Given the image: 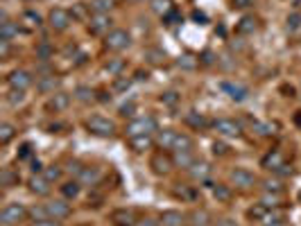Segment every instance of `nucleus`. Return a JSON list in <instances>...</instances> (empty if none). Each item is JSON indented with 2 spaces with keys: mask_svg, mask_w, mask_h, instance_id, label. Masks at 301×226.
Segmentation results:
<instances>
[{
  "mask_svg": "<svg viewBox=\"0 0 301 226\" xmlns=\"http://www.w3.org/2000/svg\"><path fill=\"white\" fill-rule=\"evenodd\" d=\"M46 206V213L50 220H66V217H71V204L66 199H54V201H48L43 204Z\"/></svg>",
  "mask_w": 301,
  "mask_h": 226,
  "instance_id": "obj_7",
  "label": "nucleus"
},
{
  "mask_svg": "<svg viewBox=\"0 0 301 226\" xmlns=\"http://www.w3.org/2000/svg\"><path fill=\"white\" fill-rule=\"evenodd\" d=\"M9 43H12V41H5V39L0 41V57H2V59L9 57V50H12V45H9Z\"/></svg>",
  "mask_w": 301,
  "mask_h": 226,
  "instance_id": "obj_49",
  "label": "nucleus"
},
{
  "mask_svg": "<svg viewBox=\"0 0 301 226\" xmlns=\"http://www.w3.org/2000/svg\"><path fill=\"white\" fill-rule=\"evenodd\" d=\"M111 7H113V0H93L91 2V9L95 14H106Z\"/></svg>",
  "mask_w": 301,
  "mask_h": 226,
  "instance_id": "obj_38",
  "label": "nucleus"
},
{
  "mask_svg": "<svg viewBox=\"0 0 301 226\" xmlns=\"http://www.w3.org/2000/svg\"><path fill=\"white\" fill-rule=\"evenodd\" d=\"M120 217H123V222H120V224H131L134 213H131V210H118V213L113 215V220H120Z\"/></svg>",
  "mask_w": 301,
  "mask_h": 226,
  "instance_id": "obj_46",
  "label": "nucleus"
},
{
  "mask_svg": "<svg viewBox=\"0 0 301 226\" xmlns=\"http://www.w3.org/2000/svg\"><path fill=\"white\" fill-rule=\"evenodd\" d=\"M136 226H161V222L152 220V217H145V220H138Z\"/></svg>",
  "mask_w": 301,
  "mask_h": 226,
  "instance_id": "obj_54",
  "label": "nucleus"
},
{
  "mask_svg": "<svg viewBox=\"0 0 301 226\" xmlns=\"http://www.w3.org/2000/svg\"><path fill=\"white\" fill-rule=\"evenodd\" d=\"M30 190H32L34 194L46 197V194L50 192V181H48L43 174H34L32 179H30Z\"/></svg>",
  "mask_w": 301,
  "mask_h": 226,
  "instance_id": "obj_16",
  "label": "nucleus"
},
{
  "mask_svg": "<svg viewBox=\"0 0 301 226\" xmlns=\"http://www.w3.org/2000/svg\"><path fill=\"white\" fill-rule=\"evenodd\" d=\"M183 120H186V124L195 127V129H199V127H204V124H206L204 116H202V113H197V111H188V113L183 116Z\"/></svg>",
  "mask_w": 301,
  "mask_h": 226,
  "instance_id": "obj_30",
  "label": "nucleus"
},
{
  "mask_svg": "<svg viewBox=\"0 0 301 226\" xmlns=\"http://www.w3.org/2000/svg\"><path fill=\"white\" fill-rule=\"evenodd\" d=\"M89 30L93 34H109L111 32V18L106 14H95L91 20H89Z\"/></svg>",
  "mask_w": 301,
  "mask_h": 226,
  "instance_id": "obj_12",
  "label": "nucleus"
},
{
  "mask_svg": "<svg viewBox=\"0 0 301 226\" xmlns=\"http://www.w3.org/2000/svg\"><path fill=\"white\" fill-rule=\"evenodd\" d=\"M16 183H18V174H16L12 168H5L0 172V186L2 188H14Z\"/></svg>",
  "mask_w": 301,
  "mask_h": 226,
  "instance_id": "obj_26",
  "label": "nucleus"
},
{
  "mask_svg": "<svg viewBox=\"0 0 301 226\" xmlns=\"http://www.w3.org/2000/svg\"><path fill=\"white\" fill-rule=\"evenodd\" d=\"M120 113H123V116H131V113H134V102L124 104L123 109H120Z\"/></svg>",
  "mask_w": 301,
  "mask_h": 226,
  "instance_id": "obj_57",
  "label": "nucleus"
},
{
  "mask_svg": "<svg viewBox=\"0 0 301 226\" xmlns=\"http://www.w3.org/2000/svg\"><path fill=\"white\" fill-rule=\"evenodd\" d=\"M283 163H285V158H283V154L281 152H269L267 156H265V158H263V168H267V170H272V172H274L276 168H281Z\"/></svg>",
  "mask_w": 301,
  "mask_h": 226,
  "instance_id": "obj_22",
  "label": "nucleus"
},
{
  "mask_svg": "<svg viewBox=\"0 0 301 226\" xmlns=\"http://www.w3.org/2000/svg\"><path fill=\"white\" fill-rule=\"evenodd\" d=\"M222 90L231 97V100H233V102H245V100L249 97V90L245 88L242 84H233V82H224Z\"/></svg>",
  "mask_w": 301,
  "mask_h": 226,
  "instance_id": "obj_13",
  "label": "nucleus"
},
{
  "mask_svg": "<svg viewBox=\"0 0 301 226\" xmlns=\"http://www.w3.org/2000/svg\"><path fill=\"white\" fill-rule=\"evenodd\" d=\"M179 66H181V68H195V66H197V59L190 57V54H183V57L179 59Z\"/></svg>",
  "mask_w": 301,
  "mask_h": 226,
  "instance_id": "obj_45",
  "label": "nucleus"
},
{
  "mask_svg": "<svg viewBox=\"0 0 301 226\" xmlns=\"http://www.w3.org/2000/svg\"><path fill=\"white\" fill-rule=\"evenodd\" d=\"M261 204L267 208V210H272V208H279V206H281V194H276V192H265V194L261 197Z\"/></svg>",
  "mask_w": 301,
  "mask_h": 226,
  "instance_id": "obj_29",
  "label": "nucleus"
},
{
  "mask_svg": "<svg viewBox=\"0 0 301 226\" xmlns=\"http://www.w3.org/2000/svg\"><path fill=\"white\" fill-rule=\"evenodd\" d=\"M131 45V36L127 30H111L105 36V48L111 52H123Z\"/></svg>",
  "mask_w": 301,
  "mask_h": 226,
  "instance_id": "obj_3",
  "label": "nucleus"
},
{
  "mask_svg": "<svg viewBox=\"0 0 301 226\" xmlns=\"http://www.w3.org/2000/svg\"><path fill=\"white\" fill-rule=\"evenodd\" d=\"M14 136H16V127H14V124H9V122L0 124V145H7Z\"/></svg>",
  "mask_w": 301,
  "mask_h": 226,
  "instance_id": "obj_31",
  "label": "nucleus"
},
{
  "mask_svg": "<svg viewBox=\"0 0 301 226\" xmlns=\"http://www.w3.org/2000/svg\"><path fill=\"white\" fill-rule=\"evenodd\" d=\"M48 23H50V27H53V30L64 32V30H68V27H71L72 14L68 12V9H64V7H54L53 12H50V16H48Z\"/></svg>",
  "mask_w": 301,
  "mask_h": 226,
  "instance_id": "obj_5",
  "label": "nucleus"
},
{
  "mask_svg": "<svg viewBox=\"0 0 301 226\" xmlns=\"http://www.w3.org/2000/svg\"><path fill=\"white\" fill-rule=\"evenodd\" d=\"M175 197L183 201H193L197 197V190L193 186H183V183H177L175 186Z\"/></svg>",
  "mask_w": 301,
  "mask_h": 226,
  "instance_id": "obj_24",
  "label": "nucleus"
},
{
  "mask_svg": "<svg viewBox=\"0 0 301 226\" xmlns=\"http://www.w3.org/2000/svg\"><path fill=\"white\" fill-rule=\"evenodd\" d=\"M57 84H59V82H57V77H43L39 82V90H43V93H50V90H53V93H54Z\"/></svg>",
  "mask_w": 301,
  "mask_h": 226,
  "instance_id": "obj_41",
  "label": "nucleus"
},
{
  "mask_svg": "<svg viewBox=\"0 0 301 226\" xmlns=\"http://www.w3.org/2000/svg\"><path fill=\"white\" fill-rule=\"evenodd\" d=\"M177 149H193V138L188 134H177V140H175L172 152H177Z\"/></svg>",
  "mask_w": 301,
  "mask_h": 226,
  "instance_id": "obj_36",
  "label": "nucleus"
},
{
  "mask_svg": "<svg viewBox=\"0 0 301 226\" xmlns=\"http://www.w3.org/2000/svg\"><path fill=\"white\" fill-rule=\"evenodd\" d=\"M274 174H279V176H292V168H290L288 163H283L281 168L274 170Z\"/></svg>",
  "mask_w": 301,
  "mask_h": 226,
  "instance_id": "obj_50",
  "label": "nucleus"
},
{
  "mask_svg": "<svg viewBox=\"0 0 301 226\" xmlns=\"http://www.w3.org/2000/svg\"><path fill=\"white\" fill-rule=\"evenodd\" d=\"M61 174H64V172H61V168H59V165H50V168H46V170H43V176H46V179L50 181V183H54V181H59V179H61Z\"/></svg>",
  "mask_w": 301,
  "mask_h": 226,
  "instance_id": "obj_39",
  "label": "nucleus"
},
{
  "mask_svg": "<svg viewBox=\"0 0 301 226\" xmlns=\"http://www.w3.org/2000/svg\"><path fill=\"white\" fill-rule=\"evenodd\" d=\"M50 57H53V45L48 43V41H41L39 48H36V59H41V61H48Z\"/></svg>",
  "mask_w": 301,
  "mask_h": 226,
  "instance_id": "obj_37",
  "label": "nucleus"
},
{
  "mask_svg": "<svg viewBox=\"0 0 301 226\" xmlns=\"http://www.w3.org/2000/svg\"><path fill=\"white\" fill-rule=\"evenodd\" d=\"M79 181H66L64 186H61V194H64V199H75L79 194Z\"/></svg>",
  "mask_w": 301,
  "mask_h": 226,
  "instance_id": "obj_27",
  "label": "nucleus"
},
{
  "mask_svg": "<svg viewBox=\"0 0 301 226\" xmlns=\"http://www.w3.org/2000/svg\"><path fill=\"white\" fill-rule=\"evenodd\" d=\"M41 170H43V168H41V163L39 161H32V172H34V174H39Z\"/></svg>",
  "mask_w": 301,
  "mask_h": 226,
  "instance_id": "obj_60",
  "label": "nucleus"
},
{
  "mask_svg": "<svg viewBox=\"0 0 301 226\" xmlns=\"http://www.w3.org/2000/svg\"><path fill=\"white\" fill-rule=\"evenodd\" d=\"M75 100H79L82 104H89V102H93L95 97H93V90L89 88V86H77V88H75Z\"/></svg>",
  "mask_w": 301,
  "mask_h": 226,
  "instance_id": "obj_33",
  "label": "nucleus"
},
{
  "mask_svg": "<svg viewBox=\"0 0 301 226\" xmlns=\"http://www.w3.org/2000/svg\"><path fill=\"white\" fill-rule=\"evenodd\" d=\"M68 104H71V95L68 93H53V97L48 100V109L64 111Z\"/></svg>",
  "mask_w": 301,
  "mask_h": 226,
  "instance_id": "obj_21",
  "label": "nucleus"
},
{
  "mask_svg": "<svg viewBox=\"0 0 301 226\" xmlns=\"http://www.w3.org/2000/svg\"><path fill=\"white\" fill-rule=\"evenodd\" d=\"M227 152H229V147H227L224 142H215V145H213V154L215 156H224Z\"/></svg>",
  "mask_w": 301,
  "mask_h": 226,
  "instance_id": "obj_51",
  "label": "nucleus"
},
{
  "mask_svg": "<svg viewBox=\"0 0 301 226\" xmlns=\"http://www.w3.org/2000/svg\"><path fill=\"white\" fill-rule=\"evenodd\" d=\"M265 226H290V224H288V222H283L281 217H279V220H272L269 224H265Z\"/></svg>",
  "mask_w": 301,
  "mask_h": 226,
  "instance_id": "obj_58",
  "label": "nucleus"
},
{
  "mask_svg": "<svg viewBox=\"0 0 301 226\" xmlns=\"http://www.w3.org/2000/svg\"><path fill=\"white\" fill-rule=\"evenodd\" d=\"M251 5H254V0H233V7H238V9H247Z\"/></svg>",
  "mask_w": 301,
  "mask_h": 226,
  "instance_id": "obj_56",
  "label": "nucleus"
},
{
  "mask_svg": "<svg viewBox=\"0 0 301 226\" xmlns=\"http://www.w3.org/2000/svg\"><path fill=\"white\" fill-rule=\"evenodd\" d=\"M161 102H165V104H170V106H175V104L179 102V95L177 93H163V97H161Z\"/></svg>",
  "mask_w": 301,
  "mask_h": 226,
  "instance_id": "obj_47",
  "label": "nucleus"
},
{
  "mask_svg": "<svg viewBox=\"0 0 301 226\" xmlns=\"http://www.w3.org/2000/svg\"><path fill=\"white\" fill-rule=\"evenodd\" d=\"M14 36H18V25L12 23V20H2V23H0V39L12 41Z\"/></svg>",
  "mask_w": 301,
  "mask_h": 226,
  "instance_id": "obj_23",
  "label": "nucleus"
},
{
  "mask_svg": "<svg viewBox=\"0 0 301 226\" xmlns=\"http://www.w3.org/2000/svg\"><path fill=\"white\" fill-rule=\"evenodd\" d=\"M7 84L12 86V88L25 90V88H30V86H32V75H30L27 70H14V72H9Z\"/></svg>",
  "mask_w": 301,
  "mask_h": 226,
  "instance_id": "obj_11",
  "label": "nucleus"
},
{
  "mask_svg": "<svg viewBox=\"0 0 301 226\" xmlns=\"http://www.w3.org/2000/svg\"><path fill=\"white\" fill-rule=\"evenodd\" d=\"M263 190H265V192H276V194H281L283 181H281V179H265V181H263Z\"/></svg>",
  "mask_w": 301,
  "mask_h": 226,
  "instance_id": "obj_34",
  "label": "nucleus"
},
{
  "mask_svg": "<svg viewBox=\"0 0 301 226\" xmlns=\"http://www.w3.org/2000/svg\"><path fill=\"white\" fill-rule=\"evenodd\" d=\"M288 27L290 30H299L301 27V14L295 12V14H290L288 16Z\"/></svg>",
  "mask_w": 301,
  "mask_h": 226,
  "instance_id": "obj_44",
  "label": "nucleus"
},
{
  "mask_svg": "<svg viewBox=\"0 0 301 226\" xmlns=\"http://www.w3.org/2000/svg\"><path fill=\"white\" fill-rule=\"evenodd\" d=\"M30 154H32V145H30V142H25V145L20 147V152H18V158H27Z\"/></svg>",
  "mask_w": 301,
  "mask_h": 226,
  "instance_id": "obj_55",
  "label": "nucleus"
},
{
  "mask_svg": "<svg viewBox=\"0 0 301 226\" xmlns=\"http://www.w3.org/2000/svg\"><path fill=\"white\" fill-rule=\"evenodd\" d=\"M186 222L190 226H209L211 224V213L204 208H195L190 215H186Z\"/></svg>",
  "mask_w": 301,
  "mask_h": 226,
  "instance_id": "obj_15",
  "label": "nucleus"
},
{
  "mask_svg": "<svg viewBox=\"0 0 301 226\" xmlns=\"http://www.w3.org/2000/svg\"><path fill=\"white\" fill-rule=\"evenodd\" d=\"M211 172H213V168H211L206 161H195L193 165L188 168V174L193 181H199V183H206L211 176Z\"/></svg>",
  "mask_w": 301,
  "mask_h": 226,
  "instance_id": "obj_10",
  "label": "nucleus"
},
{
  "mask_svg": "<svg viewBox=\"0 0 301 226\" xmlns=\"http://www.w3.org/2000/svg\"><path fill=\"white\" fill-rule=\"evenodd\" d=\"M254 129H256V134H258V136H269V134H274V127H272V124L258 122V120L254 122Z\"/></svg>",
  "mask_w": 301,
  "mask_h": 226,
  "instance_id": "obj_43",
  "label": "nucleus"
},
{
  "mask_svg": "<svg viewBox=\"0 0 301 226\" xmlns=\"http://www.w3.org/2000/svg\"><path fill=\"white\" fill-rule=\"evenodd\" d=\"M123 68H124L123 59H113V61H106V64H105V70L109 72V75H118Z\"/></svg>",
  "mask_w": 301,
  "mask_h": 226,
  "instance_id": "obj_40",
  "label": "nucleus"
},
{
  "mask_svg": "<svg viewBox=\"0 0 301 226\" xmlns=\"http://www.w3.org/2000/svg\"><path fill=\"white\" fill-rule=\"evenodd\" d=\"M258 30V20L254 16H245V18L238 23V32L240 34H254Z\"/></svg>",
  "mask_w": 301,
  "mask_h": 226,
  "instance_id": "obj_25",
  "label": "nucleus"
},
{
  "mask_svg": "<svg viewBox=\"0 0 301 226\" xmlns=\"http://www.w3.org/2000/svg\"><path fill=\"white\" fill-rule=\"evenodd\" d=\"M27 215H30V210L25 208V204L12 201V204H7V206L2 208V213H0V224L2 226H16L25 220Z\"/></svg>",
  "mask_w": 301,
  "mask_h": 226,
  "instance_id": "obj_1",
  "label": "nucleus"
},
{
  "mask_svg": "<svg viewBox=\"0 0 301 226\" xmlns=\"http://www.w3.org/2000/svg\"><path fill=\"white\" fill-rule=\"evenodd\" d=\"M229 181H231V186H236L238 190H251V188L256 186V176L251 174L249 170H245V168L231 170Z\"/></svg>",
  "mask_w": 301,
  "mask_h": 226,
  "instance_id": "obj_6",
  "label": "nucleus"
},
{
  "mask_svg": "<svg viewBox=\"0 0 301 226\" xmlns=\"http://www.w3.org/2000/svg\"><path fill=\"white\" fill-rule=\"evenodd\" d=\"M32 226H61V222H59V220H50V217H48V220H39V222H34Z\"/></svg>",
  "mask_w": 301,
  "mask_h": 226,
  "instance_id": "obj_52",
  "label": "nucleus"
},
{
  "mask_svg": "<svg viewBox=\"0 0 301 226\" xmlns=\"http://www.w3.org/2000/svg\"><path fill=\"white\" fill-rule=\"evenodd\" d=\"M123 226H124V224H123ZM127 226H129V224H127Z\"/></svg>",
  "mask_w": 301,
  "mask_h": 226,
  "instance_id": "obj_63",
  "label": "nucleus"
},
{
  "mask_svg": "<svg viewBox=\"0 0 301 226\" xmlns=\"http://www.w3.org/2000/svg\"><path fill=\"white\" fill-rule=\"evenodd\" d=\"M86 127H89V131H91L93 136H100V138H109V136H113V131H116L113 120L102 118V116H93L91 120L86 122Z\"/></svg>",
  "mask_w": 301,
  "mask_h": 226,
  "instance_id": "obj_4",
  "label": "nucleus"
},
{
  "mask_svg": "<svg viewBox=\"0 0 301 226\" xmlns=\"http://www.w3.org/2000/svg\"><path fill=\"white\" fill-rule=\"evenodd\" d=\"M150 168L154 174H170L172 168H175V161H172L168 154H163V152H159V154L152 156V161H150Z\"/></svg>",
  "mask_w": 301,
  "mask_h": 226,
  "instance_id": "obj_9",
  "label": "nucleus"
},
{
  "mask_svg": "<svg viewBox=\"0 0 301 226\" xmlns=\"http://www.w3.org/2000/svg\"><path fill=\"white\" fill-rule=\"evenodd\" d=\"M152 145H154V138H152V134L147 136H131L129 138V147L134 149V152H145V149H150Z\"/></svg>",
  "mask_w": 301,
  "mask_h": 226,
  "instance_id": "obj_18",
  "label": "nucleus"
},
{
  "mask_svg": "<svg viewBox=\"0 0 301 226\" xmlns=\"http://www.w3.org/2000/svg\"><path fill=\"white\" fill-rule=\"evenodd\" d=\"M7 102L12 104V106H18V104L25 102V90H18V88H12L7 93Z\"/></svg>",
  "mask_w": 301,
  "mask_h": 226,
  "instance_id": "obj_35",
  "label": "nucleus"
},
{
  "mask_svg": "<svg viewBox=\"0 0 301 226\" xmlns=\"http://www.w3.org/2000/svg\"><path fill=\"white\" fill-rule=\"evenodd\" d=\"M157 120L154 116H141V118H134L129 124H127V134L131 136H147V134H154L157 131Z\"/></svg>",
  "mask_w": 301,
  "mask_h": 226,
  "instance_id": "obj_2",
  "label": "nucleus"
},
{
  "mask_svg": "<svg viewBox=\"0 0 301 226\" xmlns=\"http://www.w3.org/2000/svg\"><path fill=\"white\" fill-rule=\"evenodd\" d=\"M177 134L179 131H175V129L157 131V145L161 149H172L175 147V140H177Z\"/></svg>",
  "mask_w": 301,
  "mask_h": 226,
  "instance_id": "obj_17",
  "label": "nucleus"
},
{
  "mask_svg": "<svg viewBox=\"0 0 301 226\" xmlns=\"http://www.w3.org/2000/svg\"><path fill=\"white\" fill-rule=\"evenodd\" d=\"M25 20H30V25H41V18H39V14H32V12H27L25 14Z\"/></svg>",
  "mask_w": 301,
  "mask_h": 226,
  "instance_id": "obj_53",
  "label": "nucleus"
},
{
  "mask_svg": "<svg viewBox=\"0 0 301 226\" xmlns=\"http://www.w3.org/2000/svg\"><path fill=\"white\" fill-rule=\"evenodd\" d=\"M215 226H236V224H233V222H231V220H222V222H217Z\"/></svg>",
  "mask_w": 301,
  "mask_h": 226,
  "instance_id": "obj_61",
  "label": "nucleus"
},
{
  "mask_svg": "<svg viewBox=\"0 0 301 226\" xmlns=\"http://www.w3.org/2000/svg\"><path fill=\"white\" fill-rule=\"evenodd\" d=\"M159 222H161V226H181L186 222V215L179 210H165Z\"/></svg>",
  "mask_w": 301,
  "mask_h": 226,
  "instance_id": "obj_20",
  "label": "nucleus"
},
{
  "mask_svg": "<svg viewBox=\"0 0 301 226\" xmlns=\"http://www.w3.org/2000/svg\"><path fill=\"white\" fill-rule=\"evenodd\" d=\"M172 161H175V168H183L188 170L193 163H195V152L193 149H177L172 154Z\"/></svg>",
  "mask_w": 301,
  "mask_h": 226,
  "instance_id": "obj_14",
  "label": "nucleus"
},
{
  "mask_svg": "<svg viewBox=\"0 0 301 226\" xmlns=\"http://www.w3.org/2000/svg\"><path fill=\"white\" fill-rule=\"evenodd\" d=\"M152 12L159 16H168L172 12V0H152Z\"/></svg>",
  "mask_w": 301,
  "mask_h": 226,
  "instance_id": "obj_28",
  "label": "nucleus"
},
{
  "mask_svg": "<svg viewBox=\"0 0 301 226\" xmlns=\"http://www.w3.org/2000/svg\"><path fill=\"white\" fill-rule=\"evenodd\" d=\"M79 226H84V224H79Z\"/></svg>",
  "mask_w": 301,
  "mask_h": 226,
  "instance_id": "obj_62",
  "label": "nucleus"
},
{
  "mask_svg": "<svg viewBox=\"0 0 301 226\" xmlns=\"http://www.w3.org/2000/svg\"><path fill=\"white\" fill-rule=\"evenodd\" d=\"M213 129L220 136H229V138H236V136L242 134L240 122H236L233 118H220V120H215V122H213Z\"/></svg>",
  "mask_w": 301,
  "mask_h": 226,
  "instance_id": "obj_8",
  "label": "nucleus"
},
{
  "mask_svg": "<svg viewBox=\"0 0 301 226\" xmlns=\"http://www.w3.org/2000/svg\"><path fill=\"white\" fill-rule=\"evenodd\" d=\"M147 61L150 64H154V66H159V64H163L165 61V52H161V50H147Z\"/></svg>",
  "mask_w": 301,
  "mask_h": 226,
  "instance_id": "obj_42",
  "label": "nucleus"
},
{
  "mask_svg": "<svg viewBox=\"0 0 301 226\" xmlns=\"http://www.w3.org/2000/svg\"><path fill=\"white\" fill-rule=\"evenodd\" d=\"M193 18H195V20H199L202 25H204V23H206V16H204V14H199V12H195V14H193Z\"/></svg>",
  "mask_w": 301,
  "mask_h": 226,
  "instance_id": "obj_59",
  "label": "nucleus"
},
{
  "mask_svg": "<svg viewBox=\"0 0 301 226\" xmlns=\"http://www.w3.org/2000/svg\"><path fill=\"white\" fill-rule=\"evenodd\" d=\"M213 197H215L217 201H229L231 199V188L224 186V183H215V186H213Z\"/></svg>",
  "mask_w": 301,
  "mask_h": 226,
  "instance_id": "obj_32",
  "label": "nucleus"
},
{
  "mask_svg": "<svg viewBox=\"0 0 301 226\" xmlns=\"http://www.w3.org/2000/svg\"><path fill=\"white\" fill-rule=\"evenodd\" d=\"M131 86V79H127V77H118L116 79V84H113V88L116 90H127Z\"/></svg>",
  "mask_w": 301,
  "mask_h": 226,
  "instance_id": "obj_48",
  "label": "nucleus"
},
{
  "mask_svg": "<svg viewBox=\"0 0 301 226\" xmlns=\"http://www.w3.org/2000/svg\"><path fill=\"white\" fill-rule=\"evenodd\" d=\"M100 179H102V172H100L98 168H84L77 176V181L84 183V186H95Z\"/></svg>",
  "mask_w": 301,
  "mask_h": 226,
  "instance_id": "obj_19",
  "label": "nucleus"
}]
</instances>
